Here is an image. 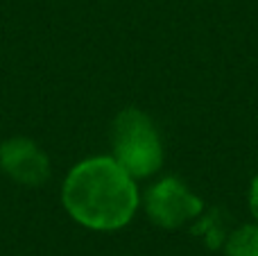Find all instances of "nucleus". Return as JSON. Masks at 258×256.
<instances>
[{"instance_id":"nucleus-5","label":"nucleus","mask_w":258,"mask_h":256,"mask_svg":"<svg viewBox=\"0 0 258 256\" xmlns=\"http://www.w3.org/2000/svg\"><path fill=\"white\" fill-rule=\"evenodd\" d=\"M227 256H258V222L242 225L229 236Z\"/></svg>"},{"instance_id":"nucleus-6","label":"nucleus","mask_w":258,"mask_h":256,"mask_svg":"<svg viewBox=\"0 0 258 256\" xmlns=\"http://www.w3.org/2000/svg\"><path fill=\"white\" fill-rule=\"evenodd\" d=\"M249 211L254 216V220L258 222V175L251 179V186H249Z\"/></svg>"},{"instance_id":"nucleus-4","label":"nucleus","mask_w":258,"mask_h":256,"mask_svg":"<svg viewBox=\"0 0 258 256\" xmlns=\"http://www.w3.org/2000/svg\"><path fill=\"white\" fill-rule=\"evenodd\" d=\"M0 168L12 181L27 188L43 186L52 175L48 154L25 136H14L0 145Z\"/></svg>"},{"instance_id":"nucleus-3","label":"nucleus","mask_w":258,"mask_h":256,"mask_svg":"<svg viewBox=\"0 0 258 256\" xmlns=\"http://www.w3.org/2000/svg\"><path fill=\"white\" fill-rule=\"evenodd\" d=\"M200 195H195L181 179L177 177H163L152 184L145 193V211L156 227L163 229H179L192 218L202 213Z\"/></svg>"},{"instance_id":"nucleus-2","label":"nucleus","mask_w":258,"mask_h":256,"mask_svg":"<svg viewBox=\"0 0 258 256\" xmlns=\"http://www.w3.org/2000/svg\"><path fill=\"white\" fill-rule=\"evenodd\" d=\"M111 157L134 177L145 179L163 166V141L154 120L136 107L122 109L111 127Z\"/></svg>"},{"instance_id":"nucleus-1","label":"nucleus","mask_w":258,"mask_h":256,"mask_svg":"<svg viewBox=\"0 0 258 256\" xmlns=\"http://www.w3.org/2000/svg\"><path fill=\"white\" fill-rule=\"evenodd\" d=\"M66 213L93 231H116L132 222L141 195L136 179L113 157H91L66 175L61 186Z\"/></svg>"}]
</instances>
